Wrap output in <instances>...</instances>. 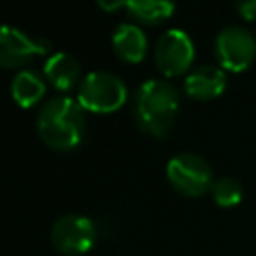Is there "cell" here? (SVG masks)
I'll return each instance as SVG.
<instances>
[{
    "label": "cell",
    "instance_id": "cell-5",
    "mask_svg": "<svg viewBox=\"0 0 256 256\" xmlns=\"http://www.w3.org/2000/svg\"><path fill=\"white\" fill-rule=\"evenodd\" d=\"M216 54L224 68L240 72L252 64L256 56V40L242 26H226L216 36Z\"/></svg>",
    "mask_w": 256,
    "mask_h": 256
},
{
    "label": "cell",
    "instance_id": "cell-10",
    "mask_svg": "<svg viewBox=\"0 0 256 256\" xmlns=\"http://www.w3.org/2000/svg\"><path fill=\"white\" fill-rule=\"evenodd\" d=\"M112 48L118 58L126 62H140L146 54V36L134 24H120L112 36Z\"/></svg>",
    "mask_w": 256,
    "mask_h": 256
},
{
    "label": "cell",
    "instance_id": "cell-6",
    "mask_svg": "<svg viewBox=\"0 0 256 256\" xmlns=\"http://www.w3.org/2000/svg\"><path fill=\"white\" fill-rule=\"evenodd\" d=\"M50 238L60 252L82 254L94 244L96 228L94 222L82 214H64L52 224Z\"/></svg>",
    "mask_w": 256,
    "mask_h": 256
},
{
    "label": "cell",
    "instance_id": "cell-12",
    "mask_svg": "<svg viewBox=\"0 0 256 256\" xmlns=\"http://www.w3.org/2000/svg\"><path fill=\"white\" fill-rule=\"evenodd\" d=\"M44 92H46L44 80L36 72H32V70H22L12 80V98L20 106L36 104L44 96Z\"/></svg>",
    "mask_w": 256,
    "mask_h": 256
},
{
    "label": "cell",
    "instance_id": "cell-8",
    "mask_svg": "<svg viewBox=\"0 0 256 256\" xmlns=\"http://www.w3.org/2000/svg\"><path fill=\"white\" fill-rule=\"evenodd\" d=\"M48 52V42L32 38L18 28L2 26L0 32V62L4 68L24 66L34 56Z\"/></svg>",
    "mask_w": 256,
    "mask_h": 256
},
{
    "label": "cell",
    "instance_id": "cell-7",
    "mask_svg": "<svg viewBox=\"0 0 256 256\" xmlns=\"http://www.w3.org/2000/svg\"><path fill=\"white\" fill-rule=\"evenodd\" d=\"M154 58H156V66L166 76H178L184 70H188V66L192 64L194 44L184 30L170 28L156 40Z\"/></svg>",
    "mask_w": 256,
    "mask_h": 256
},
{
    "label": "cell",
    "instance_id": "cell-11",
    "mask_svg": "<svg viewBox=\"0 0 256 256\" xmlns=\"http://www.w3.org/2000/svg\"><path fill=\"white\" fill-rule=\"evenodd\" d=\"M44 74L52 86H56L58 90H68L76 84V80L80 76V64L72 54L56 52L46 60Z\"/></svg>",
    "mask_w": 256,
    "mask_h": 256
},
{
    "label": "cell",
    "instance_id": "cell-15",
    "mask_svg": "<svg viewBox=\"0 0 256 256\" xmlns=\"http://www.w3.org/2000/svg\"><path fill=\"white\" fill-rule=\"evenodd\" d=\"M238 12L246 18V20H254L256 18V0H246V2H240L238 6Z\"/></svg>",
    "mask_w": 256,
    "mask_h": 256
},
{
    "label": "cell",
    "instance_id": "cell-16",
    "mask_svg": "<svg viewBox=\"0 0 256 256\" xmlns=\"http://www.w3.org/2000/svg\"><path fill=\"white\" fill-rule=\"evenodd\" d=\"M102 8H106V10H116V8H120V6H126V2H112V4H108V2H98Z\"/></svg>",
    "mask_w": 256,
    "mask_h": 256
},
{
    "label": "cell",
    "instance_id": "cell-3",
    "mask_svg": "<svg viewBox=\"0 0 256 256\" xmlns=\"http://www.w3.org/2000/svg\"><path fill=\"white\" fill-rule=\"evenodd\" d=\"M78 102L90 112H114L126 102V86L116 74L94 70L80 82Z\"/></svg>",
    "mask_w": 256,
    "mask_h": 256
},
{
    "label": "cell",
    "instance_id": "cell-13",
    "mask_svg": "<svg viewBox=\"0 0 256 256\" xmlns=\"http://www.w3.org/2000/svg\"><path fill=\"white\" fill-rule=\"evenodd\" d=\"M136 20L146 24H156L174 12V4L168 0H128L124 6Z\"/></svg>",
    "mask_w": 256,
    "mask_h": 256
},
{
    "label": "cell",
    "instance_id": "cell-4",
    "mask_svg": "<svg viewBox=\"0 0 256 256\" xmlns=\"http://www.w3.org/2000/svg\"><path fill=\"white\" fill-rule=\"evenodd\" d=\"M166 174L170 184L186 196H202L212 188V170L208 162L192 152H182L170 158Z\"/></svg>",
    "mask_w": 256,
    "mask_h": 256
},
{
    "label": "cell",
    "instance_id": "cell-9",
    "mask_svg": "<svg viewBox=\"0 0 256 256\" xmlns=\"http://www.w3.org/2000/svg\"><path fill=\"white\" fill-rule=\"evenodd\" d=\"M184 88L188 92V96L198 98V100H208V98H216L224 92L226 88V76L220 68L204 64L194 68L186 80H184Z\"/></svg>",
    "mask_w": 256,
    "mask_h": 256
},
{
    "label": "cell",
    "instance_id": "cell-2",
    "mask_svg": "<svg viewBox=\"0 0 256 256\" xmlns=\"http://www.w3.org/2000/svg\"><path fill=\"white\" fill-rule=\"evenodd\" d=\"M178 112L176 88L158 78H150L138 86L134 94V118L144 132L164 136Z\"/></svg>",
    "mask_w": 256,
    "mask_h": 256
},
{
    "label": "cell",
    "instance_id": "cell-14",
    "mask_svg": "<svg viewBox=\"0 0 256 256\" xmlns=\"http://www.w3.org/2000/svg\"><path fill=\"white\" fill-rule=\"evenodd\" d=\"M212 198L216 200V204L220 206H234L242 200V184L236 178L230 176H220L212 182L210 188Z\"/></svg>",
    "mask_w": 256,
    "mask_h": 256
},
{
    "label": "cell",
    "instance_id": "cell-1",
    "mask_svg": "<svg viewBox=\"0 0 256 256\" xmlns=\"http://www.w3.org/2000/svg\"><path fill=\"white\" fill-rule=\"evenodd\" d=\"M40 138L58 150H70L82 142L86 118L80 102L68 96L50 98L36 118Z\"/></svg>",
    "mask_w": 256,
    "mask_h": 256
}]
</instances>
